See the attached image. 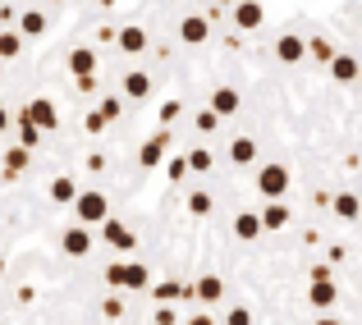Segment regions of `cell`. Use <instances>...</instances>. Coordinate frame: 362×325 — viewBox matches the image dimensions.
<instances>
[{
	"label": "cell",
	"mask_w": 362,
	"mask_h": 325,
	"mask_svg": "<svg viewBox=\"0 0 362 325\" xmlns=\"http://www.w3.org/2000/svg\"><path fill=\"white\" fill-rule=\"evenodd\" d=\"M74 215H78V225H106L110 220V202H106V193H83L78 202H74Z\"/></svg>",
	"instance_id": "obj_2"
},
{
	"label": "cell",
	"mask_w": 362,
	"mask_h": 325,
	"mask_svg": "<svg viewBox=\"0 0 362 325\" xmlns=\"http://www.w3.org/2000/svg\"><path fill=\"white\" fill-rule=\"evenodd\" d=\"M101 280H106L110 289H124V280H129V266H124V261H110L106 271H101Z\"/></svg>",
	"instance_id": "obj_28"
},
{
	"label": "cell",
	"mask_w": 362,
	"mask_h": 325,
	"mask_svg": "<svg viewBox=\"0 0 362 325\" xmlns=\"http://www.w3.org/2000/svg\"><path fill=\"white\" fill-rule=\"evenodd\" d=\"M60 252L64 256H88L92 252V229L88 225H69L60 234Z\"/></svg>",
	"instance_id": "obj_5"
},
{
	"label": "cell",
	"mask_w": 362,
	"mask_h": 325,
	"mask_svg": "<svg viewBox=\"0 0 362 325\" xmlns=\"http://www.w3.org/2000/svg\"><path fill=\"white\" fill-rule=\"evenodd\" d=\"M335 215L339 220H362V202L354 193H335Z\"/></svg>",
	"instance_id": "obj_24"
},
{
	"label": "cell",
	"mask_w": 362,
	"mask_h": 325,
	"mask_svg": "<svg viewBox=\"0 0 362 325\" xmlns=\"http://www.w3.org/2000/svg\"><path fill=\"white\" fill-rule=\"evenodd\" d=\"M101 317H106V321H119L124 317V302L119 298H106V302H101Z\"/></svg>",
	"instance_id": "obj_30"
},
{
	"label": "cell",
	"mask_w": 362,
	"mask_h": 325,
	"mask_svg": "<svg viewBox=\"0 0 362 325\" xmlns=\"http://www.w3.org/2000/svg\"><path fill=\"white\" fill-rule=\"evenodd\" d=\"M184 325H216V321H211V317H188Z\"/></svg>",
	"instance_id": "obj_38"
},
{
	"label": "cell",
	"mask_w": 362,
	"mask_h": 325,
	"mask_svg": "<svg viewBox=\"0 0 362 325\" xmlns=\"http://www.w3.org/2000/svg\"><path fill=\"white\" fill-rule=\"evenodd\" d=\"M18 147H28V151L42 147V129H37V124L28 119V114H23V124H18Z\"/></svg>",
	"instance_id": "obj_25"
},
{
	"label": "cell",
	"mask_w": 362,
	"mask_h": 325,
	"mask_svg": "<svg viewBox=\"0 0 362 325\" xmlns=\"http://www.w3.org/2000/svg\"><path fill=\"white\" fill-rule=\"evenodd\" d=\"M211 165H216V156L206 147H193V151H188V170H193V175H206Z\"/></svg>",
	"instance_id": "obj_26"
},
{
	"label": "cell",
	"mask_w": 362,
	"mask_h": 325,
	"mask_svg": "<svg viewBox=\"0 0 362 325\" xmlns=\"http://www.w3.org/2000/svg\"><path fill=\"white\" fill-rule=\"evenodd\" d=\"M46 28H51L46 9H23V14H18V32L23 37H46Z\"/></svg>",
	"instance_id": "obj_15"
},
{
	"label": "cell",
	"mask_w": 362,
	"mask_h": 325,
	"mask_svg": "<svg viewBox=\"0 0 362 325\" xmlns=\"http://www.w3.org/2000/svg\"><path fill=\"white\" fill-rule=\"evenodd\" d=\"M193 298H197V302H206V307H211V302H221V298H225V280H221V275H197Z\"/></svg>",
	"instance_id": "obj_12"
},
{
	"label": "cell",
	"mask_w": 362,
	"mask_h": 325,
	"mask_svg": "<svg viewBox=\"0 0 362 325\" xmlns=\"http://www.w3.org/2000/svg\"><path fill=\"white\" fill-rule=\"evenodd\" d=\"M188 211H193V215H206V211H211V197H206V193H188Z\"/></svg>",
	"instance_id": "obj_29"
},
{
	"label": "cell",
	"mask_w": 362,
	"mask_h": 325,
	"mask_svg": "<svg viewBox=\"0 0 362 325\" xmlns=\"http://www.w3.org/2000/svg\"><path fill=\"white\" fill-rule=\"evenodd\" d=\"M147 284H151V271L138 266V261H129V280H124V289H147Z\"/></svg>",
	"instance_id": "obj_27"
},
{
	"label": "cell",
	"mask_w": 362,
	"mask_h": 325,
	"mask_svg": "<svg viewBox=\"0 0 362 325\" xmlns=\"http://www.w3.org/2000/svg\"><path fill=\"white\" fill-rule=\"evenodd\" d=\"M216 124H221V114H216V110H202V114H197V129H202V133H211Z\"/></svg>",
	"instance_id": "obj_33"
},
{
	"label": "cell",
	"mask_w": 362,
	"mask_h": 325,
	"mask_svg": "<svg viewBox=\"0 0 362 325\" xmlns=\"http://www.w3.org/2000/svg\"><path fill=\"white\" fill-rule=\"evenodd\" d=\"M9 129H14V114H9L5 106H0V133H9Z\"/></svg>",
	"instance_id": "obj_37"
},
{
	"label": "cell",
	"mask_w": 362,
	"mask_h": 325,
	"mask_svg": "<svg viewBox=\"0 0 362 325\" xmlns=\"http://www.w3.org/2000/svg\"><path fill=\"white\" fill-rule=\"evenodd\" d=\"M101 114H106V124H115L119 119V101L115 97H101Z\"/></svg>",
	"instance_id": "obj_32"
},
{
	"label": "cell",
	"mask_w": 362,
	"mask_h": 325,
	"mask_svg": "<svg viewBox=\"0 0 362 325\" xmlns=\"http://www.w3.org/2000/svg\"><path fill=\"white\" fill-rule=\"evenodd\" d=\"M69 73L74 78H92V73H97V51H92V46H74L69 51Z\"/></svg>",
	"instance_id": "obj_11"
},
{
	"label": "cell",
	"mask_w": 362,
	"mask_h": 325,
	"mask_svg": "<svg viewBox=\"0 0 362 325\" xmlns=\"http://www.w3.org/2000/svg\"><path fill=\"white\" fill-rule=\"evenodd\" d=\"M317 325H344L339 317H317Z\"/></svg>",
	"instance_id": "obj_39"
},
{
	"label": "cell",
	"mask_w": 362,
	"mask_h": 325,
	"mask_svg": "<svg viewBox=\"0 0 362 325\" xmlns=\"http://www.w3.org/2000/svg\"><path fill=\"white\" fill-rule=\"evenodd\" d=\"M115 46H119L124 55H142V51H147V28H142V23H124Z\"/></svg>",
	"instance_id": "obj_10"
},
{
	"label": "cell",
	"mask_w": 362,
	"mask_h": 325,
	"mask_svg": "<svg viewBox=\"0 0 362 325\" xmlns=\"http://www.w3.org/2000/svg\"><path fill=\"white\" fill-rule=\"evenodd\" d=\"M101 238H106V243L115 247V252H129V247H138V238H133V229L124 225V220H115V215H110L106 225H101Z\"/></svg>",
	"instance_id": "obj_7"
},
{
	"label": "cell",
	"mask_w": 362,
	"mask_h": 325,
	"mask_svg": "<svg viewBox=\"0 0 362 325\" xmlns=\"http://www.w3.org/2000/svg\"><path fill=\"white\" fill-rule=\"evenodd\" d=\"M330 73H335V83H358L362 78L358 55H335V60H330Z\"/></svg>",
	"instance_id": "obj_16"
},
{
	"label": "cell",
	"mask_w": 362,
	"mask_h": 325,
	"mask_svg": "<svg viewBox=\"0 0 362 325\" xmlns=\"http://www.w3.org/2000/svg\"><path fill=\"white\" fill-rule=\"evenodd\" d=\"M46 5H60V0H46Z\"/></svg>",
	"instance_id": "obj_41"
},
{
	"label": "cell",
	"mask_w": 362,
	"mask_h": 325,
	"mask_svg": "<svg viewBox=\"0 0 362 325\" xmlns=\"http://www.w3.org/2000/svg\"><path fill=\"white\" fill-rule=\"evenodd\" d=\"M101 129H106V114L92 110V114H88V133H101Z\"/></svg>",
	"instance_id": "obj_35"
},
{
	"label": "cell",
	"mask_w": 362,
	"mask_h": 325,
	"mask_svg": "<svg viewBox=\"0 0 362 325\" xmlns=\"http://www.w3.org/2000/svg\"><path fill=\"white\" fill-rule=\"evenodd\" d=\"M335 298H339L335 271H330V266H317V271H312V284H308V302L317 312H330V307H335Z\"/></svg>",
	"instance_id": "obj_1"
},
{
	"label": "cell",
	"mask_w": 362,
	"mask_h": 325,
	"mask_svg": "<svg viewBox=\"0 0 362 325\" xmlns=\"http://www.w3.org/2000/svg\"><path fill=\"white\" fill-rule=\"evenodd\" d=\"M124 97H133V101H147V97H151V73H142V69L124 73Z\"/></svg>",
	"instance_id": "obj_17"
},
{
	"label": "cell",
	"mask_w": 362,
	"mask_h": 325,
	"mask_svg": "<svg viewBox=\"0 0 362 325\" xmlns=\"http://www.w3.org/2000/svg\"><path fill=\"white\" fill-rule=\"evenodd\" d=\"M101 5H115V0H101Z\"/></svg>",
	"instance_id": "obj_40"
},
{
	"label": "cell",
	"mask_w": 362,
	"mask_h": 325,
	"mask_svg": "<svg viewBox=\"0 0 362 325\" xmlns=\"http://www.w3.org/2000/svg\"><path fill=\"white\" fill-rule=\"evenodd\" d=\"M262 225L266 229H284V225H289V206H284V202H266L262 206Z\"/></svg>",
	"instance_id": "obj_23"
},
{
	"label": "cell",
	"mask_w": 362,
	"mask_h": 325,
	"mask_svg": "<svg viewBox=\"0 0 362 325\" xmlns=\"http://www.w3.org/2000/svg\"><path fill=\"white\" fill-rule=\"evenodd\" d=\"M160 156H165V133H156L151 142H142L138 165H142V170H156V165H160Z\"/></svg>",
	"instance_id": "obj_19"
},
{
	"label": "cell",
	"mask_w": 362,
	"mask_h": 325,
	"mask_svg": "<svg viewBox=\"0 0 362 325\" xmlns=\"http://www.w3.org/2000/svg\"><path fill=\"white\" fill-rule=\"evenodd\" d=\"M262 23H266L262 0H239V5H234V28H239V32H257Z\"/></svg>",
	"instance_id": "obj_6"
},
{
	"label": "cell",
	"mask_w": 362,
	"mask_h": 325,
	"mask_svg": "<svg viewBox=\"0 0 362 325\" xmlns=\"http://www.w3.org/2000/svg\"><path fill=\"white\" fill-rule=\"evenodd\" d=\"M28 160H33V151H28V147H9L5 160H0V165H5V179H18L28 170Z\"/></svg>",
	"instance_id": "obj_20"
},
{
	"label": "cell",
	"mask_w": 362,
	"mask_h": 325,
	"mask_svg": "<svg viewBox=\"0 0 362 325\" xmlns=\"http://www.w3.org/2000/svg\"><path fill=\"white\" fill-rule=\"evenodd\" d=\"M51 197H55V202H60V206H74V202H78V184H74V179L69 175H60V179H55V184H51Z\"/></svg>",
	"instance_id": "obj_21"
},
{
	"label": "cell",
	"mask_w": 362,
	"mask_h": 325,
	"mask_svg": "<svg viewBox=\"0 0 362 325\" xmlns=\"http://www.w3.org/2000/svg\"><path fill=\"white\" fill-rule=\"evenodd\" d=\"M28 119H33L42 133H55V129H60V114H55V106L46 97H33V101H28Z\"/></svg>",
	"instance_id": "obj_8"
},
{
	"label": "cell",
	"mask_w": 362,
	"mask_h": 325,
	"mask_svg": "<svg viewBox=\"0 0 362 325\" xmlns=\"http://www.w3.org/2000/svg\"><path fill=\"white\" fill-rule=\"evenodd\" d=\"M358 83H362V78H358Z\"/></svg>",
	"instance_id": "obj_42"
},
{
	"label": "cell",
	"mask_w": 362,
	"mask_h": 325,
	"mask_svg": "<svg viewBox=\"0 0 362 325\" xmlns=\"http://www.w3.org/2000/svg\"><path fill=\"white\" fill-rule=\"evenodd\" d=\"M230 160H234V165H252V160H257V142L247 138V133L230 142Z\"/></svg>",
	"instance_id": "obj_22"
},
{
	"label": "cell",
	"mask_w": 362,
	"mask_h": 325,
	"mask_svg": "<svg viewBox=\"0 0 362 325\" xmlns=\"http://www.w3.org/2000/svg\"><path fill=\"white\" fill-rule=\"evenodd\" d=\"M239 106H243L239 88H216V92H211V110L221 114V119H230V114H239Z\"/></svg>",
	"instance_id": "obj_13"
},
{
	"label": "cell",
	"mask_w": 362,
	"mask_h": 325,
	"mask_svg": "<svg viewBox=\"0 0 362 325\" xmlns=\"http://www.w3.org/2000/svg\"><path fill=\"white\" fill-rule=\"evenodd\" d=\"M0 28H18V9L14 5H0Z\"/></svg>",
	"instance_id": "obj_34"
},
{
	"label": "cell",
	"mask_w": 362,
	"mask_h": 325,
	"mask_svg": "<svg viewBox=\"0 0 362 325\" xmlns=\"http://www.w3.org/2000/svg\"><path fill=\"white\" fill-rule=\"evenodd\" d=\"M225 325H252V312H247V307H230V317H225Z\"/></svg>",
	"instance_id": "obj_31"
},
{
	"label": "cell",
	"mask_w": 362,
	"mask_h": 325,
	"mask_svg": "<svg viewBox=\"0 0 362 325\" xmlns=\"http://www.w3.org/2000/svg\"><path fill=\"white\" fill-rule=\"evenodd\" d=\"M257 193H262L266 202H280V197L289 193V170L284 165H262L257 170Z\"/></svg>",
	"instance_id": "obj_3"
},
{
	"label": "cell",
	"mask_w": 362,
	"mask_h": 325,
	"mask_svg": "<svg viewBox=\"0 0 362 325\" xmlns=\"http://www.w3.org/2000/svg\"><path fill=\"white\" fill-rule=\"evenodd\" d=\"M206 37H211V23H206L202 14H188V18H179V42H184V46H202Z\"/></svg>",
	"instance_id": "obj_9"
},
{
	"label": "cell",
	"mask_w": 362,
	"mask_h": 325,
	"mask_svg": "<svg viewBox=\"0 0 362 325\" xmlns=\"http://www.w3.org/2000/svg\"><path fill=\"white\" fill-rule=\"evenodd\" d=\"M175 321H179V312H170V307L156 312V325H175Z\"/></svg>",
	"instance_id": "obj_36"
},
{
	"label": "cell",
	"mask_w": 362,
	"mask_h": 325,
	"mask_svg": "<svg viewBox=\"0 0 362 325\" xmlns=\"http://www.w3.org/2000/svg\"><path fill=\"white\" fill-rule=\"evenodd\" d=\"M23 42L28 37L18 32V28H0V60H18V55H23Z\"/></svg>",
	"instance_id": "obj_18"
},
{
	"label": "cell",
	"mask_w": 362,
	"mask_h": 325,
	"mask_svg": "<svg viewBox=\"0 0 362 325\" xmlns=\"http://www.w3.org/2000/svg\"><path fill=\"white\" fill-rule=\"evenodd\" d=\"M262 211H243V215H234V234L243 238V243H257L262 238Z\"/></svg>",
	"instance_id": "obj_14"
},
{
	"label": "cell",
	"mask_w": 362,
	"mask_h": 325,
	"mask_svg": "<svg viewBox=\"0 0 362 325\" xmlns=\"http://www.w3.org/2000/svg\"><path fill=\"white\" fill-rule=\"evenodd\" d=\"M308 55H312V46L303 42L298 32H280L275 37V60L280 64H298V60H308Z\"/></svg>",
	"instance_id": "obj_4"
}]
</instances>
